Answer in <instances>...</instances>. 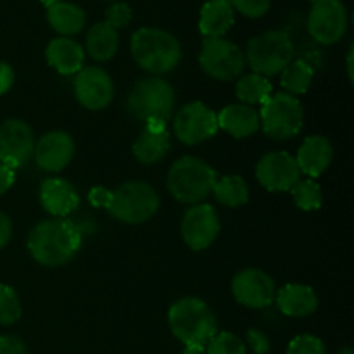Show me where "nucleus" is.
Instances as JSON below:
<instances>
[{
	"label": "nucleus",
	"mask_w": 354,
	"mask_h": 354,
	"mask_svg": "<svg viewBox=\"0 0 354 354\" xmlns=\"http://www.w3.org/2000/svg\"><path fill=\"white\" fill-rule=\"evenodd\" d=\"M82 248V232L66 218H48L31 228L28 251L40 265L55 268L71 261Z\"/></svg>",
	"instance_id": "nucleus-1"
},
{
	"label": "nucleus",
	"mask_w": 354,
	"mask_h": 354,
	"mask_svg": "<svg viewBox=\"0 0 354 354\" xmlns=\"http://www.w3.org/2000/svg\"><path fill=\"white\" fill-rule=\"evenodd\" d=\"M135 62L152 76L173 71L182 61V45L175 35L161 28H138L130 40Z\"/></svg>",
	"instance_id": "nucleus-2"
},
{
	"label": "nucleus",
	"mask_w": 354,
	"mask_h": 354,
	"mask_svg": "<svg viewBox=\"0 0 354 354\" xmlns=\"http://www.w3.org/2000/svg\"><path fill=\"white\" fill-rule=\"evenodd\" d=\"M173 335L185 346H206L218 334V322L206 301L199 297H182L168 313Z\"/></svg>",
	"instance_id": "nucleus-3"
},
{
	"label": "nucleus",
	"mask_w": 354,
	"mask_h": 354,
	"mask_svg": "<svg viewBox=\"0 0 354 354\" xmlns=\"http://www.w3.org/2000/svg\"><path fill=\"white\" fill-rule=\"evenodd\" d=\"M127 107L144 123H166L175 107V88L161 76H145L130 90Z\"/></svg>",
	"instance_id": "nucleus-4"
},
{
	"label": "nucleus",
	"mask_w": 354,
	"mask_h": 354,
	"mask_svg": "<svg viewBox=\"0 0 354 354\" xmlns=\"http://www.w3.org/2000/svg\"><path fill=\"white\" fill-rule=\"evenodd\" d=\"M214 182L216 171L206 161L194 156H183L169 168L166 185L178 203L199 204L213 192Z\"/></svg>",
	"instance_id": "nucleus-5"
},
{
	"label": "nucleus",
	"mask_w": 354,
	"mask_h": 354,
	"mask_svg": "<svg viewBox=\"0 0 354 354\" xmlns=\"http://www.w3.org/2000/svg\"><path fill=\"white\" fill-rule=\"evenodd\" d=\"M294 54L296 48L289 33L282 30H268L249 40L245 64H249L252 73L268 78L282 73L294 59Z\"/></svg>",
	"instance_id": "nucleus-6"
},
{
	"label": "nucleus",
	"mask_w": 354,
	"mask_h": 354,
	"mask_svg": "<svg viewBox=\"0 0 354 354\" xmlns=\"http://www.w3.org/2000/svg\"><path fill=\"white\" fill-rule=\"evenodd\" d=\"M159 209V196L149 183L133 180L113 190L107 206L114 220L127 225H140L151 220Z\"/></svg>",
	"instance_id": "nucleus-7"
},
{
	"label": "nucleus",
	"mask_w": 354,
	"mask_h": 354,
	"mask_svg": "<svg viewBox=\"0 0 354 354\" xmlns=\"http://www.w3.org/2000/svg\"><path fill=\"white\" fill-rule=\"evenodd\" d=\"M261 128L273 140H287L303 130L304 107L297 97L286 92L270 95L259 109Z\"/></svg>",
	"instance_id": "nucleus-8"
},
{
	"label": "nucleus",
	"mask_w": 354,
	"mask_h": 354,
	"mask_svg": "<svg viewBox=\"0 0 354 354\" xmlns=\"http://www.w3.org/2000/svg\"><path fill=\"white\" fill-rule=\"evenodd\" d=\"M199 64L207 76L230 82L244 73L245 55L227 38H204L199 52Z\"/></svg>",
	"instance_id": "nucleus-9"
},
{
	"label": "nucleus",
	"mask_w": 354,
	"mask_h": 354,
	"mask_svg": "<svg viewBox=\"0 0 354 354\" xmlns=\"http://www.w3.org/2000/svg\"><path fill=\"white\" fill-rule=\"evenodd\" d=\"M306 24L313 40L322 45H334L348 31V10L341 0H315Z\"/></svg>",
	"instance_id": "nucleus-10"
},
{
	"label": "nucleus",
	"mask_w": 354,
	"mask_h": 354,
	"mask_svg": "<svg viewBox=\"0 0 354 354\" xmlns=\"http://www.w3.org/2000/svg\"><path fill=\"white\" fill-rule=\"evenodd\" d=\"M173 130H175V137L182 144L197 145L214 137L220 128H218L216 113L206 104L194 100V102L185 104L175 114Z\"/></svg>",
	"instance_id": "nucleus-11"
},
{
	"label": "nucleus",
	"mask_w": 354,
	"mask_h": 354,
	"mask_svg": "<svg viewBox=\"0 0 354 354\" xmlns=\"http://www.w3.org/2000/svg\"><path fill=\"white\" fill-rule=\"evenodd\" d=\"M35 152V135L23 120H6L0 124V162L17 169L28 165Z\"/></svg>",
	"instance_id": "nucleus-12"
},
{
	"label": "nucleus",
	"mask_w": 354,
	"mask_h": 354,
	"mask_svg": "<svg viewBox=\"0 0 354 354\" xmlns=\"http://www.w3.org/2000/svg\"><path fill=\"white\" fill-rule=\"evenodd\" d=\"M78 102L88 111H102L114 97V83L109 73L99 66H83L73 82Z\"/></svg>",
	"instance_id": "nucleus-13"
},
{
	"label": "nucleus",
	"mask_w": 354,
	"mask_h": 354,
	"mask_svg": "<svg viewBox=\"0 0 354 354\" xmlns=\"http://www.w3.org/2000/svg\"><path fill=\"white\" fill-rule=\"evenodd\" d=\"M220 218L209 204H194L185 211L182 220V239L192 251H204L216 241L220 234Z\"/></svg>",
	"instance_id": "nucleus-14"
},
{
	"label": "nucleus",
	"mask_w": 354,
	"mask_h": 354,
	"mask_svg": "<svg viewBox=\"0 0 354 354\" xmlns=\"http://www.w3.org/2000/svg\"><path fill=\"white\" fill-rule=\"evenodd\" d=\"M232 292L239 304L251 310H263L275 301V282L266 272L245 268L232 280Z\"/></svg>",
	"instance_id": "nucleus-15"
},
{
	"label": "nucleus",
	"mask_w": 354,
	"mask_h": 354,
	"mask_svg": "<svg viewBox=\"0 0 354 354\" xmlns=\"http://www.w3.org/2000/svg\"><path fill=\"white\" fill-rule=\"evenodd\" d=\"M256 178L270 192H289L301 180L296 158L289 152L277 151L263 156L256 165Z\"/></svg>",
	"instance_id": "nucleus-16"
},
{
	"label": "nucleus",
	"mask_w": 354,
	"mask_h": 354,
	"mask_svg": "<svg viewBox=\"0 0 354 354\" xmlns=\"http://www.w3.org/2000/svg\"><path fill=\"white\" fill-rule=\"evenodd\" d=\"M75 156V142L66 131H48L35 144L33 158L44 171H62Z\"/></svg>",
	"instance_id": "nucleus-17"
},
{
	"label": "nucleus",
	"mask_w": 354,
	"mask_h": 354,
	"mask_svg": "<svg viewBox=\"0 0 354 354\" xmlns=\"http://www.w3.org/2000/svg\"><path fill=\"white\" fill-rule=\"evenodd\" d=\"M40 203L52 218H66L78 207L80 196L71 182L50 176L40 185Z\"/></svg>",
	"instance_id": "nucleus-18"
},
{
	"label": "nucleus",
	"mask_w": 354,
	"mask_h": 354,
	"mask_svg": "<svg viewBox=\"0 0 354 354\" xmlns=\"http://www.w3.org/2000/svg\"><path fill=\"white\" fill-rule=\"evenodd\" d=\"M332 159H334V145L324 135H310L304 138L296 156L301 175L304 173L311 180L327 171Z\"/></svg>",
	"instance_id": "nucleus-19"
},
{
	"label": "nucleus",
	"mask_w": 354,
	"mask_h": 354,
	"mask_svg": "<svg viewBox=\"0 0 354 354\" xmlns=\"http://www.w3.org/2000/svg\"><path fill=\"white\" fill-rule=\"evenodd\" d=\"M169 149H171V137L166 130V123H149L133 142L131 151L142 165H156L166 158Z\"/></svg>",
	"instance_id": "nucleus-20"
},
{
	"label": "nucleus",
	"mask_w": 354,
	"mask_h": 354,
	"mask_svg": "<svg viewBox=\"0 0 354 354\" xmlns=\"http://www.w3.org/2000/svg\"><path fill=\"white\" fill-rule=\"evenodd\" d=\"M45 59L61 75H76L85 62V48L73 38L57 37L48 41Z\"/></svg>",
	"instance_id": "nucleus-21"
},
{
	"label": "nucleus",
	"mask_w": 354,
	"mask_h": 354,
	"mask_svg": "<svg viewBox=\"0 0 354 354\" xmlns=\"http://www.w3.org/2000/svg\"><path fill=\"white\" fill-rule=\"evenodd\" d=\"M216 118L218 128H221V130H225L235 138L252 137L261 128L258 111L254 107L245 106V104L241 102L225 106L216 114Z\"/></svg>",
	"instance_id": "nucleus-22"
},
{
	"label": "nucleus",
	"mask_w": 354,
	"mask_h": 354,
	"mask_svg": "<svg viewBox=\"0 0 354 354\" xmlns=\"http://www.w3.org/2000/svg\"><path fill=\"white\" fill-rule=\"evenodd\" d=\"M279 310L287 317H310L318 308V296L313 287L304 283H287L275 294Z\"/></svg>",
	"instance_id": "nucleus-23"
},
{
	"label": "nucleus",
	"mask_w": 354,
	"mask_h": 354,
	"mask_svg": "<svg viewBox=\"0 0 354 354\" xmlns=\"http://www.w3.org/2000/svg\"><path fill=\"white\" fill-rule=\"evenodd\" d=\"M235 23V10L228 0H207L201 9L199 31L204 38H223Z\"/></svg>",
	"instance_id": "nucleus-24"
},
{
	"label": "nucleus",
	"mask_w": 354,
	"mask_h": 354,
	"mask_svg": "<svg viewBox=\"0 0 354 354\" xmlns=\"http://www.w3.org/2000/svg\"><path fill=\"white\" fill-rule=\"evenodd\" d=\"M47 21L61 37H73L80 33L86 23L85 10L73 2H55L47 7Z\"/></svg>",
	"instance_id": "nucleus-25"
},
{
	"label": "nucleus",
	"mask_w": 354,
	"mask_h": 354,
	"mask_svg": "<svg viewBox=\"0 0 354 354\" xmlns=\"http://www.w3.org/2000/svg\"><path fill=\"white\" fill-rule=\"evenodd\" d=\"M85 48L86 54H88L93 61H111V59L118 54V48H120V33H118V30H114L113 26L104 23V21L95 23L90 28L88 33H86Z\"/></svg>",
	"instance_id": "nucleus-26"
},
{
	"label": "nucleus",
	"mask_w": 354,
	"mask_h": 354,
	"mask_svg": "<svg viewBox=\"0 0 354 354\" xmlns=\"http://www.w3.org/2000/svg\"><path fill=\"white\" fill-rule=\"evenodd\" d=\"M313 66L304 59H292L280 73V85L289 95H303L313 83Z\"/></svg>",
	"instance_id": "nucleus-27"
},
{
	"label": "nucleus",
	"mask_w": 354,
	"mask_h": 354,
	"mask_svg": "<svg viewBox=\"0 0 354 354\" xmlns=\"http://www.w3.org/2000/svg\"><path fill=\"white\" fill-rule=\"evenodd\" d=\"M214 197L221 206L239 207L249 201V187L241 175H227L216 178L213 185Z\"/></svg>",
	"instance_id": "nucleus-28"
},
{
	"label": "nucleus",
	"mask_w": 354,
	"mask_h": 354,
	"mask_svg": "<svg viewBox=\"0 0 354 354\" xmlns=\"http://www.w3.org/2000/svg\"><path fill=\"white\" fill-rule=\"evenodd\" d=\"M273 92L272 82L268 78L261 75H256V73H249L239 78L237 86H235V93H237V99L241 100V104L245 106H256L259 104L261 106Z\"/></svg>",
	"instance_id": "nucleus-29"
},
{
	"label": "nucleus",
	"mask_w": 354,
	"mask_h": 354,
	"mask_svg": "<svg viewBox=\"0 0 354 354\" xmlns=\"http://www.w3.org/2000/svg\"><path fill=\"white\" fill-rule=\"evenodd\" d=\"M289 192L292 194V199L296 203V206L303 211H317L324 204L322 187L311 178L299 180Z\"/></svg>",
	"instance_id": "nucleus-30"
},
{
	"label": "nucleus",
	"mask_w": 354,
	"mask_h": 354,
	"mask_svg": "<svg viewBox=\"0 0 354 354\" xmlns=\"http://www.w3.org/2000/svg\"><path fill=\"white\" fill-rule=\"evenodd\" d=\"M21 301L10 286L0 283V325H12L21 318Z\"/></svg>",
	"instance_id": "nucleus-31"
},
{
	"label": "nucleus",
	"mask_w": 354,
	"mask_h": 354,
	"mask_svg": "<svg viewBox=\"0 0 354 354\" xmlns=\"http://www.w3.org/2000/svg\"><path fill=\"white\" fill-rule=\"evenodd\" d=\"M207 354H248L244 341L232 332H220L209 339Z\"/></svg>",
	"instance_id": "nucleus-32"
},
{
	"label": "nucleus",
	"mask_w": 354,
	"mask_h": 354,
	"mask_svg": "<svg viewBox=\"0 0 354 354\" xmlns=\"http://www.w3.org/2000/svg\"><path fill=\"white\" fill-rule=\"evenodd\" d=\"M287 354H325V344L315 335H297L289 342Z\"/></svg>",
	"instance_id": "nucleus-33"
},
{
	"label": "nucleus",
	"mask_w": 354,
	"mask_h": 354,
	"mask_svg": "<svg viewBox=\"0 0 354 354\" xmlns=\"http://www.w3.org/2000/svg\"><path fill=\"white\" fill-rule=\"evenodd\" d=\"M131 17H133V10H131V7L127 2H114L113 6H109L106 9L104 23L113 26L114 30H121V28L130 24Z\"/></svg>",
	"instance_id": "nucleus-34"
},
{
	"label": "nucleus",
	"mask_w": 354,
	"mask_h": 354,
	"mask_svg": "<svg viewBox=\"0 0 354 354\" xmlns=\"http://www.w3.org/2000/svg\"><path fill=\"white\" fill-rule=\"evenodd\" d=\"M228 2L232 3L234 10L251 19L263 17L272 7V0H228Z\"/></svg>",
	"instance_id": "nucleus-35"
},
{
	"label": "nucleus",
	"mask_w": 354,
	"mask_h": 354,
	"mask_svg": "<svg viewBox=\"0 0 354 354\" xmlns=\"http://www.w3.org/2000/svg\"><path fill=\"white\" fill-rule=\"evenodd\" d=\"M245 339H248V344L251 346L254 354L270 353V339L261 330H258V328H249L248 334H245Z\"/></svg>",
	"instance_id": "nucleus-36"
},
{
	"label": "nucleus",
	"mask_w": 354,
	"mask_h": 354,
	"mask_svg": "<svg viewBox=\"0 0 354 354\" xmlns=\"http://www.w3.org/2000/svg\"><path fill=\"white\" fill-rule=\"evenodd\" d=\"M0 354H28V349L19 337L0 335Z\"/></svg>",
	"instance_id": "nucleus-37"
},
{
	"label": "nucleus",
	"mask_w": 354,
	"mask_h": 354,
	"mask_svg": "<svg viewBox=\"0 0 354 354\" xmlns=\"http://www.w3.org/2000/svg\"><path fill=\"white\" fill-rule=\"evenodd\" d=\"M111 197H113V190L106 189V187H93L88 192V201L95 207H106L109 206Z\"/></svg>",
	"instance_id": "nucleus-38"
},
{
	"label": "nucleus",
	"mask_w": 354,
	"mask_h": 354,
	"mask_svg": "<svg viewBox=\"0 0 354 354\" xmlns=\"http://www.w3.org/2000/svg\"><path fill=\"white\" fill-rule=\"evenodd\" d=\"M14 80H16V75H14L12 66L9 62L0 61V97L12 88Z\"/></svg>",
	"instance_id": "nucleus-39"
},
{
	"label": "nucleus",
	"mask_w": 354,
	"mask_h": 354,
	"mask_svg": "<svg viewBox=\"0 0 354 354\" xmlns=\"http://www.w3.org/2000/svg\"><path fill=\"white\" fill-rule=\"evenodd\" d=\"M16 182V169L0 162V196L6 194Z\"/></svg>",
	"instance_id": "nucleus-40"
},
{
	"label": "nucleus",
	"mask_w": 354,
	"mask_h": 354,
	"mask_svg": "<svg viewBox=\"0 0 354 354\" xmlns=\"http://www.w3.org/2000/svg\"><path fill=\"white\" fill-rule=\"evenodd\" d=\"M10 237H12V223H10L9 216L0 211V249L9 244Z\"/></svg>",
	"instance_id": "nucleus-41"
},
{
	"label": "nucleus",
	"mask_w": 354,
	"mask_h": 354,
	"mask_svg": "<svg viewBox=\"0 0 354 354\" xmlns=\"http://www.w3.org/2000/svg\"><path fill=\"white\" fill-rule=\"evenodd\" d=\"M182 354H207L204 346H185Z\"/></svg>",
	"instance_id": "nucleus-42"
},
{
	"label": "nucleus",
	"mask_w": 354,
	"mask_h": 354,
	"mask_svg": "<svg viewBox=\"0 0 354 354\" xmlns=\"http://www.w3.org/2000/svg\"><path fill=\"white\" fill-rule=\"evenodd\" d=\"M353 55H354V50H353V45H351V47H349V50H348V78H349V82H351V83H353V80H354Z\"/></svg>",
	"instance_id": "nucleus-43"
},
{
	"label": "nucleus",
	"mask_w": 354,
	"mask_h": 354,
	"mask_svg": "<svg viewBox=\"0 0 354 354\" xmlns=\"http://www.w3.org/2000/svg\"><path fill=\"white\" fill-rule=\"evenodd\" d=\"M337 354H354V353H353L351 348H344V349H341V351H339Z\"/></svg>",
	"instance_id": "nucleus-44"
},
{
	"label": "nucleus",
	"mask_w": 354,
	"mask_h": 354,
	"mask_svg": "<svg viewBox=\"0 0 354 354\" xmlns=\"http://www.w3.org/2000/svg\"><path fill=\"white\" fill-rule=\"evenodd\" d=\"M311 2H315V0H311Z\"/></svg>",
	"instance_id": "nucleus-45"
}]
</instances>
